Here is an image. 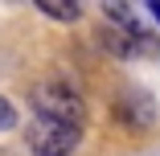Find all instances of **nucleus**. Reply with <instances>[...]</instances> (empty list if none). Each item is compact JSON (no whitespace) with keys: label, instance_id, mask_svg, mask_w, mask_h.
<instances>
[{"label":"nucleus","instance_id":"1","mask_svg":"<svg viewBox=\"0 0 160 156\" xmlns=\"http://www.w3.org/2000/svg\"><path fill=\"white\" fill-rule=\"evenodd\" d=\"M29 107H33V119H45V123H66V128H82L86 132V103L82 95L62 82V78H45L33 86L29 95Z\"/></svg>","mask_w":160,"mask_h":156},{"label":"nucleus","instance_id":"2","mask_svg":"<svg viewBox=\"0 0 160 156\" xmlns=\"http://www.w3.org/2000/svg\"><path fill=\"white\" fill-rule=\"evenodd\" d=\"M25 144L33 156H74L82 144V128H66V123H45L33 119L25 132Z\"/></svg>","mask_w":160,"mask_h":156},{"label":"nucleus","instance_id":"3","mask_svg":"<svg viewBox=\"0 0 160 156\" xmlns=\"http://www.w3.org/2000/svg\"><path fill=\"white\" fill-rule=\"evenodd\" d=\"M111 115L127 132H148L156 123V103H152L148 90H123L119 99H111Z\"/></svg>","mask_w":160,"mask_h":156},{"label":"nucleus","instance_id":"4","mask_svg":"<svg viewBox=\"0 0 160 156\" xmlns=\"http://www.w3.org/2000/svg\"><path fill=\"white\" fill-rule=\"evenodd\" d=\"M94 41L103 45V53H111V58H119V62H127V58H136V53H140V45L127 37V33L111 29V25H99V29H94Z\"/></svg>","mask_w":160,"mask_h":156},{"label":"nucleus","instance_id":"5","mask_svg":"<svg viewBox=\"0 0 160 156\" xmlns=\"http://www.w3.org/2000/svg\"><path fill=\"white\" fill-rule=\"evenodd\" d=\"M37 13H45L49 21H78L82 17L78 4H53V0H37Z\"/></svg>","mask_w":160,"mask_h":156},{"label":"nucleus","instance_id":"6","mask_svg":"<svg viewBox=\"0 0 160 156\" xmlns=\"http://www.w3.org/2000/svg\"><path fill=\"white\" fill-rule=\"evenodd\" d=\"M12 128H17V107H12V99L0 95V132H12Z\"/></svg>","mask_w":160,"mask_h":156},{"label":"nucleus","instance_id":"7","mask_svg":"<svg viewBox=\"0 0 160 156\" xmlns=\"http://www.w3.org/2000/svg\"><path fill=\"white\" fill-rule=\"evenodd\" d=\"M148 13H152V17L160 21V0H148Z\"/></svg>","mask_w":160,"mask_h":156}]
</instances>
